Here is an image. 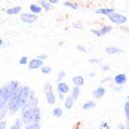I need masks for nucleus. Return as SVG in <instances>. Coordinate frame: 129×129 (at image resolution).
Wrapping results in <instances>:
<instances>
[{"label":"nucleus","mask_w":129,"mask_h":129,"mask_svg":"<svg viewBox=\"0 0 129 129\" xmlns=\"http://www.w3.org/2000/svg\"><path fill=\"white\" fill-rule=\"evenodd\" d=\"M56 98H58L59 101H64L65 95H64V93H61V92H56Z\"/></svg>","instance_id":"38"},{"label":"nucleus","mask_w":129,"mask_h":129,"mask_svg":"<svg viewBox=\"0 0 129 129\" xmlns=\"http://www.w3.org/2000/svg\"><path fill=\"white\" fill-rule=\"evenodd\" d=\"M33 117H34V122H42V108L39 105L37 107H33Z\"/></svg>","instance_id":"14"},{"label":"nucleus","mask_w":129,"mask_h":129,"mask_svg":"<svg viewBox=\"0 0 129 129\" xmlns=\"http://www.w3.org/2000/svg\"><path fill=\"white\" fill-rule=\"evenodd\" d=\"M104 95H105V88L104 86H98V88H95L93 92H92L93 100H100V98H103Z\"/></svg>","instance_id":"10"},{"label":"nucleus","mask_w":129,"mask_h":129,"mask_svg":"<svg viewBox=\"0 0 129 129\" xmlns=\"http://www.w3.org/2000/svg\"><path fill=\"white\" fill-rule=\"evenodd\" d=\"M123 113H125V117H126V120H129V101L126 100V103L123 105Z\"/></svg>","instance_id":"28"},{"label":"nucleus","mask_w":129,"mask_h":129,"mask_svg":"<svg viewBox=\"0 0 129 129\" xmlns=\"http://www.w3.org/2000/svg\"><path fill=\"white\" fill-rule=\"evenodd\" d=\"M107 129H111V128H107Z\"/></svg>","instance_id":"47"},{"label":"nucleus","mask_w":129,"mask_h":129,"mask_svg":"<svg viewBox=\"0 0 129 129\" xmlns=\"http://www.w3.org/2000/svg\"><path fill=\"white\" fill-rule=\"evenodd\" d=\"M30 92H31V88H30V86H27V85H21V101H19L21 108H24V107L27 105L28 96H30Z\"/></svg>","instance_id":"5"},{"label":"nucleus","mask_w":129,"mask_h":129,"mask_svg":"<svg viewBox=\"0 0 129 129\" xmlns=\"http://www.w3.org/2000/svg\"><path fill=\"white\" fill-rule=\"evenodd\" d=\"M0 129H8V120L6 119L0 120Z\"/></svg>","instance_id":"36"},{"label":"nucleus","mask_w":129,"mask_h":129,"mask_svg":"<svg viewBox=\"0 0 129 129\" xmlns=\"http://www.w3.org/2000/svg\"><path fill=\"white\" fill-rule=\"evenodd\" d=\"M64 114V108L62 107H53L52 108V116L56 117V119H59V117H62Z\"/></svg>","instance_id":"20"},{"label":"nucleus","mask_w":129,"mask_h":129,"mask_svg":"<svg viewBox=\"0 0 129 129\" xmlns=\"http://www.w3.org/2000/svg\"><path fill=\"white\" fill-rule=\"evenodd\" d=\"M113 82L114 83H117V85H125L126 82H128V74L126 73H119V74H116L114 77H113Z\"/></svg>","instance_id":"8"},{"label":"nucleus","mask_w":129,"mask_h":129,"mask_svg":"<svg viewBox=\"0 0 129 129\" xmlns=\"http://www.w3.org/2000/svg\"><path fill=\"white\" fill-rule=\"evenodd\" d=\"M73 28H76V30H83V25L82 24H71Z\"/></svg>","instance_id":"41"},{"label":"nucleus","mask_w":129,"mask_h":129,"mask_svg":"<svg viewBox=\"0 0 129 129\" xmlns=\"http://www.w3.org/2000/svg\"><path fill=\"white\" fill-rule=\"evenodd\" d=\"M101 128L107 129V128H110V126H108V123H107V122H101Z\"/></svg>","instance_id":"42"},{"label":"nucleus","mask_w":129,"mask_h":129,"mask_svg":"<svg viewBox=\"0 0 129 129\" xmlns=\"http://www.w3.org/2000/svg\"><path fill=\"white\" fill-rule=\"evenodd\" d=\"M28 61H30V58L24 55V56H21V59H19V64H21V65H28Z\"/></svg>","instance_id":"32"},{"label":"nucleus","mask_w":129,"mask_h":129,"mask_svg":"<svg viewBox=\"0 0 129 129\" xmlns=\"http://www.w3.org/2000/svg\"><path fill=\"white\" fill-rule=\"evenodd\" d=\"M40 71H42V74H49L52 71V68L49 67V65H43L42 68H40Z\"/></svg>","instance_id":"30"},{"label":"nucleus","mask_w":129,"mask_h":129,"mask_svg":"<svg viewBox=\"0 0 129 129\" xmlns=\"http://www.w3.org/2000/svg\"><path fill=\"white\" fill-rule=\"evenodd\" d=\"M114 9L113 8H100V9H96L95 13H98V15H105V16H108L110 13L113 12Z\"/></svg>","instance_id":"21"},{"label":"nucleus","mask_w":129,"mask_h":129,"mask_svg":"<svg viewBox=\"0 0 129 129\" xmlns=\"http://www.w3.org/2000/svg\"><path fill=\"white\" fill-rule=\"evenodd\" d=\"M48 2H49V3H51L52 6H53V5H56V3H58V0H48Z\"/></svg>","instance_id":"43"},{"label":"nucleus","mask_w":129,"mask_h":129,"mask_svg":"<svg viewBox=\"0 0 129 129\" xmlns=\"http://www.w3.org/2000/svg\"><path fill=\"white\" fill-rule=\"evenodd\" d=\"M80 92H82V89H80V86H73L71 88V98L76 101V100H79V96H80Z\"/></svg>","instance_id":"23"},{"label":"nucleus","mask_w":129,"mask_h":129,"mask_svg":"<svg viewBox=\"0 0 129 129\" xmlns=\"http://www.w3.org/2000/svg\"><path fill=\"white\" fill-rule=\"evenodd\" d=\"M90 33H92V34H95L96 37H103L101 30H98V28H90Z\"/></svg>","instance_id":"33"},{"label":"nucleus","mask_w":129,"mask_h":129,"mask_svg":"<svg viewBox=\"0 0 129 129\" xmlns=\"http://www.w3.org/2000/svg\"><path fill=\"white\" fill-rule=\"evenodd\" d=\"M100 30H101V34H103V36H105V34H108L113 28H111V25H103Z\"/></svg>","instance_id":"24"},{"label":"nucleus","mask_w":129,"mask_h":129,"mask_svg":"<svg viewBox=\"0 0 129 129\" xmlns=\"http://www.w3.org/2000/svg\"><path fill=\"white\" fill-rule=\"evenodd\" d=\"M30 12L39 15V13L43 12V9H42V6H40L39 3H31V5H30Z\"/></svg>","instance_id":"19"},{"label":"nucleus","mask_w":129,"mask_h":129,"mask_svg":"<svg viewBox=\"0 0 129 129\" xmlns=\"http://www.w3.org/2000/svg\"><path fill=\"white\" fill-rule=\"evenodd\" d=\"M19 18L24 24H36L37 19H39V15L33 12H21L19 13Z\"/></svg>","instance_id":"4"},{"label":"nucleus","mask_w":129,"mask_h":129,"mask_svg":"<svg viewBox=\"0 0 129 129\" xmlns=\"http://www.w3.org/2000/svg\"><path fill=\"white\" fill-rule=\"evenodd\" d=\"M0 95H2V86H0Z\"/></svg>","instance_id":"45"},{"label":"nucleus","mask_w":129,"mask_h":129,"mask_svg":"<svg viewBox=\"0 0 129 129\" xmlns=\"http://www.w3.org/2000/svg\"><path fill=\"white\" fill-rule=\"evenodd\" d=\"M76 48H77V51H79V52H83V53H86V52H88V49H86L83 45H77Z\"/></svg>","instance_id":"37"},{"label":"nucleus","mask_w":129,"mask_h":129,"mask_svg":"<svg viewBox=\"0 0 129 129\" xmlns=\"http://www.w3.org/2000/svg\"><path fill=\"white\" fill-rule=\"evenodd\" d=\"M101 70H103V71H110V65L108 64H101Z\"/></svg>","instance_id":"39"},{"label":"nucleus","mask_w":129,"mask_h":129,"mask_svg":"<svg viewBox=\"0 0 129 129\" xmlns=\"http://www.w3.org/2000/svg\"><path fill=\"white\" fill-rule=\"evenodd\" d=\"M89 64H103V59H100V58H90L89 59Z\"/></svg>","instance_id":"34"},{"label":"nucleus","mask_w":129,"mask_h":129,"mask_svg":"<svg viewBox=\"0 0 129 129\" xmlns=\"http://www.w3.org/2000/svg\"><path fill=\"white\" fill-rule=\"evenodd\" d=\"M43 65H45V61L39 59L37 56H36L34 59H30V61H28V68H30V70H40Z\"/></svg>","instance_id":"6"},{"label":"nucleus","mask_w":129,"mask_h":129,"mask_svg":"<svg viewBox=\"0 0 129 129\" xmlns=\"http://www.w3.org/2000/svg\"><path fill=\"white\" fill-rule=\"evenodd\" d=\"M108 19L113 22V24H117V25H125L128 22V18L123 15V13L117 12V11H113V12L108 15Z\"/></svg>","instance_id":"3"},{"label":"nucleus","mask_w":129,"mask_h":129,"mask_svg":"<svg viewBox=\"0 0 129 129\" xmlns=\"http://www.w3.org/2000/svg\"><path fill=\"white\" fill-rule=\"evenodd\" d=\"M9 114V111H8V107H5V108H0V120H3V119H6V116Z\"/></svg>","instance_id":"29"},{"label":"nucleus","mask_w":129,"mask_h":129,"mask_svg":"<svg viewBox=\"0 0 129 129\" xmlns=\"http://www.w3.org/2000/svg\"><path fill=\"white\" fill-rule=\"evenodd\" d=\"M3 46H5V42H3V39H2V37H0V48H3Z\"/></svg>","instance_id":"44"},{"label":"nucleus","mask_w":129,"mask_h":129,"mask_svg":"<svg viewBox=\"0 0 129 129\" xmlns=\"http://www.w3.org/2000/svg\"><path fill=\"white\" fill-rule=\"evenodd\" d=\"M64 6L65 8H71V9H77V5L73 3V2H64Z\"/></svg>","instance_id":"31"},{"label":"nucleus","mask_w":129,"mask_h":129,"mask_svg":"<svg viewBox=\"0 0 129 129\" xmlns=\"http://www.w3.org/2000/svg\"><path fill=\"white\" fill-rule=\"evenodd\" d=\"M5 12H6V15H19L22 12V8L19 5H16V6H12V8H8Z\"/></svg>","instance_id":"11"},{"label":"nucleus","mask_w":129,"mask_h":129,"mask_svg":"<svg viewBox=\"0 0 129 129\" xmlns=\"http://www.w3.org/2000/svg\"><path fill=\"white\" fill-rule=\"evenodd\" d=\"M19 113H21V119H22L24 126H27V125H30V123L34 122V117H33V108H31V107H24V108H21Z\"/></svg>","instance_id":"2"},{"label":"nucleus","mask_w":129,"mask_h":129,"mask_svg":"<svg viewBox=\"0 0 129 129\" xmlns=\"http://www.w3.org/2000/svg\"><path fill=\"white\" fill-rule=\"evenodd\" d=\"M96 107V100H90V101H86V103L82 105V110L83 111H88V110H92Z\"/></svg>","instance_id":"15"},{"label":"nucleus","mask_w":129,"mask_h":129,"mask_svg":"<svg viewBox=\"0 0 129 129\" xmlns=\"http://www.w3.org/2000/svg\"><path fill=\"white\" fill-rule=\"evenodd\" d=\"M9 129H24V123H22V119L18 117L12 122V125L9 126Z\"/></svg>","instance_id":"16"},{"label":"nucleus","mask_w":129,"mask_h":129,"mask_svg":"<svg viewBox=\"0 0 129 129\" xmlns=\"http://www.w3.org/2000/svg\"><path fill=\"white\" fill-rule=\"evenodd\" d=\"M110 88L114 90V92H122V89H123V86L122 85H117V83H110Z\"/></svg>","instance_id":"27"},{"label":"nucleus","mask_w":129,"mask_h":129,"mask_svg":"<svg viewBox=\"0 0 129 129\" xmlns=\"http://www.w3.org/2000/svg\"><path fill=\"white\" fill-rule=\"evenodd\" d=\"M37 105H39V98H37V96H36V93L31 90V92H30V96H28V101H27L25 107H31V108H33V107H37Z\"/></svg>","instance_id":"7"},{"label":"nucleus","mask_w":129,"mask_h":129,"mask_svg":"<svg viewBox=\"0 0 129 129\" xmlns=\"http://www.w3.org/2000/svg\"><path fill=\"white\" fill-rule=\"evenodd\" d=\"M73 107H74V100L71 98V95H65V98H64V108L71 110Z\"/></svg>","instance_id":"12"},{"label":"nucleus","mask_w":129,"mask_h":129,"mask_svg":"<svg viewBox=\"0 0 129 129\" xmlns=\"http://www.w3.org/2000/svg\"><path fill=\"white\" fill-rule=\"evenodd\" d=\"M64 79H65V71L64 70H59L58 74H56V83H58V82H62Z\"/></svg>","instance_id":"26"},{"label":"nucleus","mask_w":129,"mask_h":129,"mask_svg":"<svg viewBox=\"0 0 129 129\" xmlns=\"http://www.w3.org/2000/svg\"><path fill=\"white\" fill-rule=\"evenodd\" d=\"M128 101H129V95H128Z\"/></svg>","instance_id":"46"},{"label":"nucleus","mask_w":129,"mask_h":129,"mask_svg":"<svg viewBox=\"0 0 129 129\" xmlns=\"http://www.w3.org/2000/svg\"><path fill=\"white\" fill-rule=\"evenodd\" d=\"M56 92H61V93L67 95V93L70 92V86H68V83H65L64 80H62V82H58V83H56Z\"/></svg>","instance_id":"9"},{"label":"nucleus","mask_w":129,"mask_h":129,"mask_svg":"<svg viewBox=\"0 0 129 129\" xmlns=\"http://www.w3.org/2000/svg\"><path fill=\"white\" fill-rule=\"evenodd\" d=\"M8 86H9V89H11V92H16V90L21 88V83L18 82V80H11L9 83H8Z\"/></svg>","instance_id":"18"},{"label":"nucleus","mask_w":129,"mask_h":129,"mask_svg":"<svg viewBox=\"0 0 129 129\" xmlns=\"http://www.w3.org/2000/svg\"><path fill=\"white\" fill-rule=\"evenodd\" d=\"M37 3H39L40 6H42V9H43V11H46V12L52 11V8H53V6H52V5L49 3V2H48V0H37Z\"/></svg>","instance_id":"17"},{"label":"nucleus","mask_w":129,"mask_h":129,"mask_svg":"<svg viewBox=\"0 0 129 129\" xmlns=\"http://www.w3.org/2000/svg\"><path fill=\"white\" fill-rule=\"evenodd\" d=\"M111 82H113V77L111 76H107V77H104L101 80V85H107V83H111Z\"/></svg>","instance_id":"35"},{"label":"nucleus","mask_w":129,"mask_h":129,"mask_svg":"<svg viewBox=\"0 0 129 129\" xmlns=\"http://www.w3.org/2000/svg\"><path fill=\"white\" fill-rule=\"evenodd\" d=\"M105 52H107V55H117V53H122L123 51L119 49V48H114V46H107Z\"/></svg>","instance_id":"22"},{"label":"nucleus","mask_w":129,"mask_h":129,"mask_svg":"<svg viewBox=\"0 0 129 129\" xmlns=\"http://www.w3.org/2000/svg\"><path fill=\"white\" fill-rule=\"evenodd\" d=\"M43 92H45V98H46V103L49 105H55L56 104V93L53 92V88H52L51 83H45L43 85Z\"/></svg>","instance_id":"1"},{"label":"nucleus","mask_w":129,"mask_h":129,"mask_svg":"<svg viewBox=\"0 0 129 129\" xmlns=\"http://www.w3.org/2000/svg\"><path fill=\"white\" fill-rule=\"evenodd\" d=\"M37 58H39V59H42V61H45V59H48V53H40Z\"/></svg>","instance_id":"40"},{"label":"nucleus","mask_w":129,"mask_h":129,"mask_svg":"<svg viewBox=\"0 0 129 129\" xmlns=\"http://www.w3.org/2000/svg\"><path fill=\"white\" fill-rule=\"evenodd\" d=\"M24 129H40V123L39 122H33V123H30V125L24 126Z\"/></svg>","instance_id":"25"},{"label":"nucleus","mask_w":129,"mask_h":129,"mask_svg":"<svg viewBox=\"0 0 129 129\" xmlns=\"http://www.w3.org/2000/svg\"><path fill=\"white\" fill-rule=\"evenodd\" d=\"M71 83H73V86H80V88H82V86L85 85V77L77 74V76H74V77L71 79Z\"/></svg>","instance_id":"13"}]
</instances>
